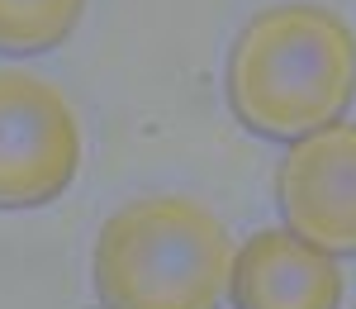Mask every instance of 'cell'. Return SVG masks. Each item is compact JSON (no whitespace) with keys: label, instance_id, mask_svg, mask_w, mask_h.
<instances>
[{"label":"cell","instance_id":"cell-2","mask_svg":"<svg viewBox=\"0 0 356 309\" xmlns=\"http://www.w3.org/2000/svg\"><path fill=\"white\" fill-rule=\"evenodd\" d=\"M233 243L186 196H143L95 233L90 281L100 309H223Z\"/></svg>","mask_w":356,"mask_h":309},{"label":"cell","instance_id":"cell-4","mask_svg":"<svg viewBox=\"0 0 356 309\" xmlns=\"http://www.w3.org/2000/svg\"><path fill=\"white\" fill-rule=\"evenodd\" d=\"M285 228L328 257H356V124L337 119L290 143L275 167Z\"/></svg>","mask_w":356,"mask_h":309},{"label":"cell","instance_id":"cell-3","mask_svg":"<svg viewBox=\"0 0 356 309\" xmlns=\"http://www.w3.org/2000/svg\"><path fill=\"white\" fill-rule=\"evenodd\" d=\"M81 167V124L53 81L0 67V209H38L67 196Z\"/></svg>","mask_w":356,"mask_h":309},{"label":"cell","instance_id":"cell-6","mask_svg":"<svg viewBox=\"0 0 356 309\" xmlns=\"http://www.w3.org/2000/svg\"><path fill=\"white\" fill-rule=\"evenodd\" d=\"M86 0H0V53H48L72 38Z\"/></svg>","mask_w":356,"mask_h":309},{"label":"cell","instance_id":"cell-5","mask_svg":"<svg viewBox=\"0 0 356 309\" xmlns=\"http://www.w3.org/2000/svg\"><path fill=\"white\" fill-rule=\"evenodd\" d=\"M233 309H342V267L290 228H257L228 267Z\"/></svg>","mask_w":356,"mask_h":309},{"label":"cell","instance_id":"cell-1","mask_svg":"<svg viewBox=\"0 0 356 309\" xmlns=\"http://www.w3.org/2000/svg\"><path fill=\"white\" fill-rule=\"evenodd\" d=\"M223 86L243 129L295 143L337 124L356 100V38L328 5H266L238 33Z\"/></svg>","mask_w":356,"mask_h":309}]
</instances>
